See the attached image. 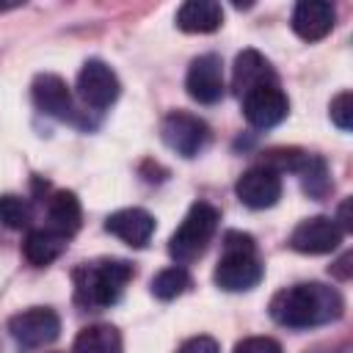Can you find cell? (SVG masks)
Here are the masks:
<instances>
[{
  "instance_id": "6da1fadb",
  "label": "cell",
  "mask_w": 353,
  "mask_h": 353,
  "mask_svg": "<svg viewBox=\"0 0 353 353\" xmlns=\"http://www.w3.org/2000/svg\"><path fill=\"white\" fill-rule=\"evenodd\" d=\"M345 309L342 295L320 281H301L279 290L270 298V317L284 328H314L339 320Z\"/></svg>"
},
{
  "instance_id": "7a4b0ae2",
  "label": "cell",
  "mask_w": 353,
  "mask_h": 353,
  "mask_svg": "<svg viewBox=\"0 0 353 353\" xmlns=\"http://www.w3.org/2000/svg\"><path fill=\"white\" fill-rule=\"evenodd\" d=\"M74 301L83 309H108L113 306L127 281L132 279V265L124 259H97L83 262L74 273Z\"/></svg>"
},
{
  "instance_id": "3957f363",
  "label": "cell",
  "mask_w": 353,
  "mask_h": 353,
  "mask_svg": "<svg viewBox=\"0 0 353 353\" xmlns=\"http://www.w3.org/2000/svg\"><path fill=\"white\" fill-rule=\"evenodd\" d=\"M218 221H221V212L212 204H207V201L190 204V210L182 218L179 229L168 240V254L174 256V262L188 265L196 256H201L207 243L212 240V234L218 229Z\"/></svg>"
},
{
  "instance_id": "277c9868",
  "label": "cell",
  "mask_w": 353,
  "mask_h": 353,
  "mask_svg": "<svg viewBox=\"0 0 353 353\" xmlns=\"http://www.w3.org/2000/svg\"><path fill=\"white\" fill-rule=\"evenodd\" d=\"M160 138L171 152L182 154V157H196L210 143V127L204 119H199L193 113L174 110L163 119Z\"/></svg>"
},
{
  "instance_id": "5b68a950",
  "label": "cell",
  "mask_w": 353,
  "mask_h": 353,
  "mask_svg": "<svg viewBox=\"0 0 353 353\" xmlns=\"http://www.w3.org/2000/svg\"><path fill=\"white\" fill-rule=\"evenodd\" d=\"M77 94H80V99H83L88 108L105 110V108H110V105L119 99L121 83H119L116 72H113L105 61L91 58V61L83 63V69H80V74H77Z\"/></svg>"
},
{
  "instance_id": "8992f818",
  "label": "cell",
  "mask_w": 353,
  "mask_h": 353,
  "mask_svg": "<svg viewBox=\"0 0 353 353\" xmlns=\"http://www.w3.org/2000/svg\"><path fill=\"white\" fill-rule=\"evenodd\" d=\"M8 331L22 347H44L58 339L61 317L47 306H33V309L14 314L8 320Z\"/></svg>"
},
{
  "instance_id": "52a82bcc",
  "label": "cell",
  "mask_w": 353,
  "mask_h": 353,
  "mask_svg": "<svg viewBox=\"0 0 353 353\" xmlns=\"http://www.w3.org/2000/svg\"><path fill=\"white\" fill-rule=\"evenodd\" d=\"M262 262L254 251H223V256L215 265V284L226 292H245L254 290L262 281Z\"/></svg>"
},
{
  "instance_id": "ba28073f",
  "label": "cell",
  "mask_w": 353,
  "mask_h": 353,
  "mask_svg": "<svg viewBox=\"0 0 353 353\" xmlns=\"http://www.w3.org/2000/svg\"><path fill=\"white\" fill-rule=\"evenodd\" d=\"M345 232L339 229L336 218L328 215H312L301 221L290 234V248L298 254H331L339 248Z\"/></svg>"
},
{
  "instance_id": "9c48e42d",
  "label": "cell",
  "mask_w": 353,
  "mask_h": 353,
  "mask_svg": "<svg viewBox=\"0 0 353 353\" xmlns=\"http://www.w3.org/2000/svg\"><path fill=\"white\" fill-rule=\"evenodd\" d=\"M290 113V99L279 85H262L243 97V116L256 130H270L281 124Z\"/></svg>"
},
{
  "instance_id": "30bf717a",
  "label": "cell",
  "mask_w": 353,
  "mask_h": 353,
  "mask_svg": "<svg viewBox=\"0 0 353 353\" xmlns=\"http://www.w3.org/2000/svg\"><path fill=\"white\" fill-rule=\"evenodd\" d=\"M188 94L201 105H215L223 97V63L215 52L199 55L190 61L188 77H185Z\"/></svg>"
},
{
  "instance_id": "8fae6325",
  "label": "cell",
  "mask_w": 353,
  "mask_h": 353,
  "mask_svg": "<svg viewBox=\"0 0 353 353\" xmlns=\"http://www.w3.org/2000/svg\"><path fill=\"white\" fill-rule=\"evenodd\" d=\"M237 199L251 210H268L281 199V174H276L268 165H254L243 171V176L234 185Z\"/></svg>"
},
{
  "instance_id": "7c38bea8",
  "label": "cell",
  "mask_w": 353,
  "mask_h": 353,
  "mask_svg": "<svg viewBox=\"0 0 353 353\" xmlns=\"http://www.w3.org/2000/svg\"><path fill=\"white\" fill-rule=\"evenodd\" d=\"M262 85H276V72L270 61L256 50H243L232 66V88L243 99L248 91L262 88Z\"/></svg>"
},
{
  "instance_id": "4fadbf2b",
  "label": "cell",
  "mask_w": 353,
  "mask_h": 353,
  "mask_svg": "<svg viewBox=\"0 0 353 353\" xmlns=\"http://www.w3.org/2000/svg\"><path fill=\"white\" fill-rule=\"evenodd\" d=\"M105 229L110 234H116L121 243H127L132 248H143L154 234V215L141 210V207L116 210L113 215H108Z\"/></svg>"
},
{
  "instance_id": "5bb4252c",
  "label": "cell",
  "mask_w": 353,
  "mask_h": 353,
  "mask_svg": "<svg viewBox=\"0 0 353 353\" xmlns=\"http://www.w3.org/2000/svg\"><path fill=\"white\" fill-rule=\"evenodd\" d=\"M30 94H33L36 108L44 116H52V119H61V121L72 116V91H69L63 77H58L52 72L36 74V80L30 85Z\"/></svg>"
},
{
  "instance_id": "9a60e30c",
  "label": "cell",
  "mask_w": 353,
  "mask_h": 353,
  "mask_svg": "<svg viewBox=\"0 0 353 353\" xmlns=\"http://www.w3.org/2000/svg\"><path fill=\"white\" fill-rule=\"evenodd\" d=\"M336 11L325 0H301L292 11V30L303 41H320L331 33Z\"/></svg>"
},
{
  "instance_id": "2e32d148",
  "label": "cell",
  "mask_w": 353,
  "mask_h": 353,
  "mask_svg": "<svg viewBox=\"0 0 353 353\" xmlns=\"http://www.w3.org/2000/svg\"><path fill=\"white\" fill-rule=\"evenodd\" d=\"M223 25V8L212 0H188L176 11V28L185 33H212Z\"/></svg>"
},
{
  "instance_id": "e0dca14e",
  "label": "cell",
  "mask_w": 353,
  "mask_h": 353,
  "mask_svg": "<svg viewBox=\"0 0 353 353\" xmlns=\"http://www.w3.org/2000/svg\"><path fill=\"white\" fill-rule=\"evenodd\" d=\"M66 234L55 232V229H30L25 243H22V254L33 268H47L52 265L63 251H66Z\"/></svg>"
},
{
  "instance_id": "ac0fdd59",
  "label": "cell",
  "mask_w": 353,
  "mask_h": 353,
  "mask_svg": "<svg viewBox=\"0 0 353 353\" xmlns=\"http://www.w3.org/2000/svg\"><path fill=\"white\" fill-rule=\"evenodd\" d=\"M47 218H50V229H55L66 237L74 234L80 229V221H83L80 199L72 190H55L47 201Z\"/></svg>"
},
{
  "instance_id": "d6986e66",
  "label": "cell",
  "mask_w": 353,
  "mask_h": 353,
  "mask_svg": "<svg viewBox=\"0 0 353 353\" xmlns=\"http://www.w3.org/2000/svg\"><path fill=\"white\" fill-rule=\"evenodd\" d=\"M72 353H124V345H121V334L116 325H108V323H97V325H85L74 345H72Z\"/></svg>"
},
{
  "instance_id": "ffe728a7",
  "label": "cell",
  "mask_w": 353,
  "mask_h": 353,
  "mask_svg": "<svg viewBox=\"0 0 353 353\" xmlns=\"http://www.w3.org/2000/svg\"><path fill=\"white\" fill-rule=\"evenodd\" d=\"M295 174L301 176L303 190H306L309 196H314V199H320V196H325V193L331 190V179H328L325 160L317 157V154H306V157L301 160V165H298Z\"/></svg>"
},
{
  "instance_id": "44dd1931",
  "label": "cell",
  "mask_w": 353,
  "mask_h": 353,
  "mask_svg": "<svg viewBox=\"0 0 353 353\" xmlns=\"http://www.w3.org/2000/svg\"><path fill=\"white\" fill-rule=\"evenodd\" d=\"M152 295L160 298V301H174L176 295H182L188 287H190V273L182 268V265H174V268H165L160 270L154 279H152Z\"/></svg>"
},
{
  "instance_id": "7402d4cb",
  "label": "cell",
  "mask_w": 353,
  "mask_h": 353,
  "mask_svg": "<svg viewBox=\"0 0 353 353\" xmlns=\"http://www.w3.org/2000/svg\"><path fill=\"white\" fill-rule=\"evenodd\" d=\"M30 204L28 199L22 196H14V193H3L0 196V221L8 226V229H25L30 223Z\"/></svg>"
},
{
  "instance_id": "603a6c76",
  "label": "cell",
  "mask_w": 353,
  "mask_h": 353,
  "mask_svg": "<svg viewBox=\"0 0 353 353\" xmlns=\"http://www.w3.org/2000/svg\"><path fill=\"white\" fill-rule=\"evenodd\" d=\"M328 113H331V121H334L342 132H347V130L353 127V94H350V91L336 94V97L331 99Z\"/></svg>"
},
{
  "instance_id": "cb8c5ba5",
  "label": "cell",
  "mask_w": 353,
  "mask_h": 353,
  "mask_svg": "<svg viewBox=\"0 0 353 353\" xmlns=\"http://www.w3.org/2000/svg\"><path fill=\"white\" fill-rule=\"evenodd\" d=\"M234 353H281V345L270 336H245L234 345Z\"/></svg>"
},
{
  "instance_id": "d4e9b609",
  "label": "cell",
  "mask_w": 353,
  "mask_h": 353,
  "mask_svg": "<svg viewBox=\"0 0 353 353\" xmlns=\"http://www.w3.org/2000/svg\"><path fill=\"white\" fill-rule=\"evenodd\" d=\"M176 353H221V347L212 336H190L179 345Z\"/></svg>"
},
{
  "instance_id": "484cf974",
  "label": "cell",
  "mask_w": 353,
  "mask_h": 353,
  "mask_svg": "<svg viewBox=\"0 0 353 353\" xmlns=\"http://www.w3.org/2000/svg\"><path fill=\"white\" fill-rule=\"evenodd\" d=\"M223 251H254V237L245 232H226Z\"/></svg>"
},
{
  "instance_id": "4316f807",
  "label": "cell",
  "mask_w": 353,
  "mask_h": 353,
  "mask_svg": "<svg viewBox=\"0 0 353 353\" xmlns=\"http://www.w3.org/2000/svg\"><path fill=\"white\" fill-rule=\"evenodd\" d=\"M336 223H339L342 232H350V229H353V223H350V199L342 201V207H339V221H336Z\"/></svg>"
},
{
  "instance_id": "83f0119b",
  "label": "cell",
  "mask_w": 353,
  "mask_h": 353,
  "mask_svg": "<svg viewBox=\"0 0 353 353\" xmlns=\"http://www.w3.org/2000/svg\"><path fill=\"white\" fill-rule=\"evenodd\" d=\"M347 262H350V254H345L339 262H336V268H334V273L339 276V279H347L350 276V270H347Z\"/></svg>"
},
{
  "instance_id": "f1b7e54d",
  "label": "cell",
  "mask_w": 353,
  "mask_h": 353,
  "mask_svg": "<svg viewBox=\"0 0 353 353\" xmlns=\"http://www.w3.org/2000/svg\"><path fill=\"white\" fill-rule=\"evenodd\" d=\"M6 8H11V6H0V11H6Z\"/></svg>"
}]
</instances>
